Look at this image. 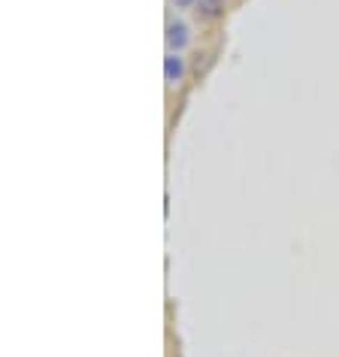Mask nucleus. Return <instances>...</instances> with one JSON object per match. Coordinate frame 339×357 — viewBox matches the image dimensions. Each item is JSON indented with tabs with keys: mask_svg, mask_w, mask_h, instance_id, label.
<instances>
[{
	"mask_svg": "<svg viewBox=\"0 0 339 357\" xmlns=\"http://www.w3.org/2000/svg\"><path fill=\"white\" fill-rule=\"evenodd\" d=\"M197 13L203 19H216L221 13V0H197Z\"/></svg>",
	"mask_w": 339,
	"mask_h": 357,
	"instance_id": "nucleus-3",
	"label": "nucleus"
},
{
	"mask_svg": "<svg viewBox=\"0 0 339 357\" xmlns=\"http://www.w3.org/2000/svg\"><path fill=\"white\" fill-rule=\"evenodd\" d=\"M173 3H176V6H182V10H185V6H194L197 0H173Z\"/></svg>",
	"mask_w": 339,
	"mask_h": 357,
	"instance_id": "nucleus-4",
	"label": "nucleus"
},
{
	"mask_svg": "<svg viewBox=\"0 0 339 357\" xmlns=\"http://www.w3.org/2000/svg\"><path fill=\"white\" fill-rule=\"evenodd\" d=\"M188 28H185L182 22H170L167 24V46L170 49H176V52H182L185 46H188Z\"/></svg>",
	"mask_w": 339,
	"mask_h": 357,
	"instance_id": "nucleus-1",
	"label": "nucleus"
},
{
	"mask_svg": "<svg viewBox=\"0 0 339 357\" xmlns=\"http://www.w3.org/2000/svg\"><path fill=\"white\" fill-rule=\"evenodd\" d=\"M185 73V64H182V58L179 55H170L164 61V76H167V82H179Z\"/></svg>",
	"mask_w": 339,
	"mask_h": 357,
	"instance_id": "nucleus-2",
	"label": "nucleus"
}]
</instances>
